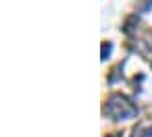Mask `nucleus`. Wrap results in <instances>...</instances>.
Instances as JSON below:
<instances>
[{
    "mask_svg": "<svg viewBox=\"0 0 152 137\" xmlns=\"http://www.w3.org/2000/svg\"><path fill=\"white\" fill-rule=\"evenodd\" d=\"M106 113H110L113 119H132L134 115H137V108L126 96L113 95L106 104Z\"/></svg>",
    "mask_w": 152,
    "mask_h": 137,
    "instance_id": "f257e3e1",
    "label": "nucleus"
}]
</instances>
